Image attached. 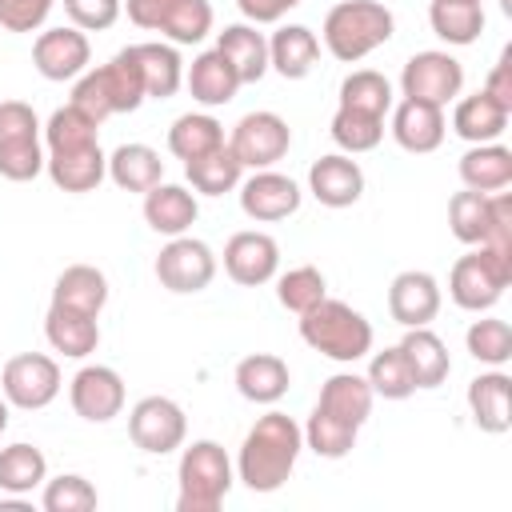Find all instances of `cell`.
Instances as JSON below:
<instances>
[{
    "label": "cell",
    "mask_w": 512,
    "mask_h": 512,
    "mask_svg": "<svg viewBox=\"0 0 512 512\" xmlns=\"http://www.w3.org/2000/svg\"><path fill=\"white\" fill-rule=\"evenodd\" d=\"M304 448V432L288 412H264L236 456V480H244L248 492H276L296 468V456Z\"/></svg>",
    "instance_id": "1"
},
{
    "label": "cell",
    "mask_w": 512,
    "mask_h": 512,
    "mask_svg": "<svg viewBox=\"0 0 512 512\" xmlns=\"http://www.w3.org/2000/svg\"><path fill=\"white\" fill-rule=\"evenodd\" d=\"M320 32H324V48L340 64H356L392 40L396 20L380 0H340L336 8H328Z\"/></svg>",
    "instance_id": "2"
},
{
    "label": "cell",
    "mask_w": 512,
    "mask_h": 512,
    "mask_svg": "<svg viewBox=\"0 0 512 512\" xmlns=\"http://www.w3.org/2000/svg\"><path fill=\"white\" fill-rule=\"evenodd\" d=\"M300 340L336 364H356L372 352V324L352 304L324 296L316 308L300 316Z\"/></svg>",
    "instance_id": "3"
},
{
    "label": "cell",
    "mask_w": 512,
    "mask_h": 512,
    "mask_svg": "<svg viewBox=\"0 0 512 512\" xmlns=\"http://www.w3.org/2000/svg\"><path fill=\"white\" fill-rule=\"evenodd\" d=\"M176 480H180V496H176L180 512H216L236 476L228 452L216 440H192L180 452Z\"/></svg>",
    "instance_id": "4"
},
{
    "label": "cell",
    "mask_w": 512,
    "mask_h": 512,
    "mask_svg": "<svg viewBox=\"0 0 512 512\" xmlns=\"http://www.w3.org/2000/svg\"><path fill=\"white\" fill-rule=\"evenodd\" d=\"M508 284H512V256H500L484 244H476V252L460 256L448 272V296L464 312H488L504 296Z\"/></svg>",
    "instance_id": "5"
},
{
    "label": "cell",
    "mask_w": 512,
    "mask_h": 512,
    "mask_svg": "<svg viewBox=\"0 0 512 512\" xmlns=\"http://www.w3.org/2000/svg\"><path fill=\"white\" fill-rule=\"evenodd\" d=\"M40 116L24 100H0V176L12 184L36 180L44 172Z\"/></svg>",
    "instance_id": "6"
},
{
    "label": "cell",
    "mask_w": 512,
    "mask_h": 512,
    "mask_svg": "<svg viewBox=\"0 0 512 512\" xmlns=\"http://www.w3.org/2000/svg\"><path fill=\"white\" fill-rule=\"evenodd\" d=\"M464 88V64L452 52L440 48H424L416 56H408L404 72H400V92L404 100H424V104H452Z\"/></svg>",
    "instance_id": "7"
},
{
    "label": "cell",
    "mask_w": 512,
    "mask_h": 512,
    "mask_svg": "<svg viewBox=\"0 0 512 512\" xmlns=\"http://www.w3.org/2000/svg\"><path fill=\"white\" fill-rule=\"evenodd\" d=\"M128 436L148 456H168L188 436V416L172 396H144L128 412Z\"/></svg>",
    "instance_id": "8"
},
{
    "label": "cell",
    "mask_w": 512,
    "mask_h": 512,
    "mask_svg": "<svg viewBox=\"0 0 512 512\" xmlns=\"http://www.w3.org/2000/svg\"><path fill=\"white\" fill-rule=\"evenodd\" d=\"M0 392L12 408L36 412L60 396V364L44 352H20L0 372Z\"/></svg>",
    "instance_id": "9"
},
{
    "label": "cell",
    "mask_w": 512,
    "mask_h": 512,
    "mask_svg": "<svg viewBox=\"0 0 512 512\" xmlns=\"http://www.w3.org/2000/svg\"><path fill=\"white\" fill-rule=\"evenodd\" d=\"M228 148H232V156H236L244 168L260 172V168H272L276 160L288 156V148H292V128H288V120L276 116V112H248V116L236 120V128H232V136H228Z\"/></svg>",
    "instance_id": "10"
},
{
    "label": "cell",
    "mask_w": 512,
    "mask_h": 512,
    "mask_svg": "<svg viewBox=\"0 0 512 512\" xmlns=\"http://www.w3.org/2000/svg\"><path fill=\"white\" fill-rule=\"evenodd\" d=\"M216 276V256L204 240L196 236H168V244L160 248L156 256V280L176 292V296H188V292H204Z\"/></svg>",
    "instance_id": "11"
},
{
    "label": "cell",
    "mask_w": 512,
    "mask_h": 512,
    "mask_svg": "<svg viewBox=\"0 0 512 512\" xmlns=\"http://www.w3.org/2000/svg\"><path fill=\"white\" fill-rule=\"evenodd\" d=\"M68 400L72 412L88 424H108L112 416L124 412V380L116 368L108 364H84L72 380H68Z\"/></svg>",
    "instance_id": "12"
},
{
    "label": "cell",
    "mask_w": 512,
    "mask_h": 512,
    "mask_svg": "<svg viewBox=\"0 0 512 512\" xmlns=\"http://www.w3.org/2000/svg\"><path fill=\"white\" fill-rule=\"evenodd\" d=\"M92 60V44L76 24H60V28H44L32 44V64L44 80H76L80 72H88Z\"/></svg>",
    "instance_id": "13"
},
{
    "label": "cell",
    "mask_w": 512,
    "mask_h": 512,
    "mask_svg": "<svg viewBox=\"0 0 512 512\" xmlns=\"http://www.w3.org/2000/svg\"><path fill=\"white\" fill-rule=\"evenodd\" d=\"M304 192L292 176L284 172H272V168H260L252 172L244 184H240V208L248 220H260V224H272V220H284L300 208Z\"/></svg>",
    "instance_id": "14"
},
{
    "label": "cell",
    "mask_w": 512,
    "mask_h": 512,
    "mask_svg": "<svg viewBox=\"0 0 512 512\" xmlns=\"http://www.w3.org/2000/svg\"><path fill=\"white\" fill-rule=\"evenodd\" d=\"M280 268V244L268 232H236L224 244V272L244 284V288H260L276 276Z\"/></svg>",
    "instance_id": "15"
},
{
    "label": "cell",
    "mask_w": 512,
    "mask_h": 512,
    "mask_svg": "<svg viewBox=\"0 0 512 512\" xmlns=\"http://www.w3.org/2000/svg\"><path fill=\"white\" fill-rule=\"evenodd\" d=\"M388 312L404 328L432 324L436 312H440V284H436V276L420 272V268H408V272L392 276V284H388Z\"/></svg>",
    "instance_id": "16"
},
{
    "label": "cell",
    "mask_w": 512,
    "mask_h": 512,
    "mask_svg": "<svg viewBox=\"0 0 512 512\" xmlns=\"http://www.w3.org/2000/svg\"><path fill=\"white\" fill-rule=\"evenodd\" d=\"M308 192L324 204V208H352L364 196V172L348 152H332L320 156L308 168Z\"/></svg>",
    "instance_id": "17"
},
{
    "label": "cell",
    "mask_w": 512,
    "mask_h": 512,
    "mask_svg": "<svg viewBox=\"0 0 512 512\" xmlns=\"http://www.w3.org/2000/svg\"><path fill=\"white\" fill-rule=\"evenodd\" d=\"M468 412H472L480 432L504 436L512 428V380H508V372L492 368V372L472 376L468 380Z\"/></svg>",
    "instance_id": "18"
},
{
    "label": "cell",
    "mask_w": 512,
    "mask_h": 512,
    "mask_svg": "<svg viewBox=\"0 0 512 512\" xmlns=\"http://www.w3.org/2000/svg\"><path fill=\"white\" fill-rule=\"evenodd\" d=\"M444 108L436 104H424V100H400L396 112H392V140L404 148V152H436L444 144Z\"/></svg>",
    "instance_id": "19"
},
{
    "label": "cell",
    "mask_w": 512,
    "mask_h": 512,
    "mask_svg": "<svg viewBox=\"0 0 512 512\" xmlns=\"http://www.w3.org/2000/svg\"><path fill=\"white\" fill-rule=\"evenodd\" d=\"M200 216V204L196 196L184 188V184H156L144 192V220L152 232L160 236H184Z\"/></svg>",
    "instance_id": "20"
},
{
    "label": "cell",
    "mask_w": 512,
    "mask_h": 512,
    "mask_svg": "<svg viewBox=\"0 0 512 512\" xmlns=\"http://www.w3.org/2000/svg\"><path fill=\"white\" fill-rule=\"evenodd\" d=\"M136 68H140V80H144V92L148 100H168L176 96V88L184 84V60L176 52V44H160V40H148V44H128Z\"/></svg>",
    "instance_id": "21"
},
{
    "label": "cell",
    "mask_w": 512,
    "mask_h": 512,
    "mask_svg": "<svg viewBox=\"0 0 512 512\" xmlns=\"http://www.w3.org/2000/svg\"><path fill=\"white\" fill-rule=\"evenodd\" d=\"M44 172L52 176V184L60 192H92L108 176V156L100 152V144L72 148V152H48Z\"/></svg>",
    "instance_id": "22"
},
{
    "label": "cell",
    "mask_w": 512,
    "mask_h": 512,
    "mask_svg": "<svg viewBox=\"0 0 512 512\" xmlns=\"http://www.w3.org/2000/svg\"><path fill=\"white\" fill-rule=\"evenodd\" d=\"M320 60V40L304 24H284L268 40V68H276L284 80H304Z\"/></svg>",
    "instance_id": "23"
},
{
    "label": "cell",
    "mask_w": 512,
    "mask_h": 512,
    "mask_svg": "<svg viewBox=\"0 0 512 512\" xmlns=\"http://www.w3.org/2000/svg\"><path fill=\"white\" fill-rule=\"evenodd\" d=\"M184 84L192 92V100H200L204 108H220V104H232L236 92H240V76L236 68L212 48V52H200L188 72H184Z\"/></svg>",
    "instance_id": "24"
},
{
    "label": "cell",
    "mask_w": 512,
    "mask_h": 512,
    "mask_svg": "<svg viewBox=\"0 0 512 512\" xmlns=\"http://www.w3.org/2000/svg\"><path fill=\"white\" fill-rule=\"evenodd\" d=\"M236 392L244 396V400H252V404H276L284 392H288V384H292V372H288V364L280 360V356H272V352H252V356H244L240 364H236Z\"/></svg>",
    "instance_id": "25"
},
{
    "label": "cell",
    "mask_w": 512,
    "mask_h": 512,
    "mask_svg": "<svg viewBox=\"0 0 512 512\" xmlns=\"http://www.w3.org/2000/svg\"><path fill=\"white\" fill-rule=\"evenodd\" d=\"M508 116L512 112L504 104H496L488 92H472V96L456 100V108H452V132L460 140H468V144H492V140L504 136Z\"/></svg>",
    "instance_id": "26"
},
{
    "label": "cell",
    "mask_w": 512,
    "mask_h": 512,
    "mask_svg": "<svg viewBox=\"0 0 512 512\" xmlns=\"http://www.w3.org/2000/svg\"><path fill=\"white\" fill-rule=\"evenodd\" d=\"M44 336H48V344H52L56 352H64L68 360H84V356L96 352V344H100V324H96V316H88V312L52 304L48 316H44Z\"/></svg>",
    "instance_id": "27"
},
{
    "label": "cell",
    "mask_w": 512,
    "mask_h": 512,
    "mask_svg": "<svg viewBox=\"0 0 512 512\" xmlns=\"http://www.w3.org/2000/svg\"><path fill=\"white\" fill-rule=\"evenodd\" d=\"M456 172H460V180H464V188H472V192H504L508 184H512V148H504V144H472L464 156H460V164H456Z\"/></svg>",
    "instance_id": "28"
},
{
    "label": "cell",
    "mask_w": 512,
    "mask_h": 512,
    "mask_svg": "<svg viewBox=\"0 0 512 512\" xmlns=\"http://www.w3.org/2000/svg\"><path fill=\"white\" fill-rule=\"evenodd\" d=\"M216 52L236 68L240 84H256L268 72V40L256 32V24H228L216 36Z\"/></svg>",
    "instance_id": "29"
},
{
    "label": "cell",
    "mask_w": 512,
    "mask_h": 512,
    "mask_svg": "<svg viewBox=\"0 0 512 512\" xmlns=\"http://www.w3.org/2000/svg\"><path fill=\"white\" fill-rule=\"evenodd\" d=\"M52 304L100 316L104 304H108V276L100 268H92V264H68L52 284Z\"/></svg>",
    "instance_id": "30"
},
{
    "label": "cell",
    "mask_w": 512,
    "mask_h": 512,
    "mask_svg": "<svg viewBox=\"0 0 512 512\" xmlns=\"http://www.w3.org/2000/svg\"><path fill=\"white\" fill-rule=\"evenodd\" d=\"M400 352H404V360H408V368L416 376V388H436L452 372V356H448L444 340L428 324L424 328H408L404 340H400Z\"/></svg>",
    "instance_id": "31"
},
{
    "label": "cell",
    "mask_w": 512,
    "mask_h": 512,
    "mask_svg": "<svg viewBox=\"0 0 512 512\" xmlns=\"http://www.w3.org/2000/svg\"><path fill=\"white\" fill-rule=\"evenodd\" d=\"M108 180L124 192H148L164 180V160L148 144H120L108 156Z\"/></svg>",
    "instance_id": "32"
},
{
    "label": "cell",
    "mask_w": 512,
    "mask_h": 512,
    "mask_svg": "<svg viewBox=\"0 0 512 512\" xmlns=\"http://www.w3.org/2000/svg\"><path fill=\"white\" fill-rule=\"evenodd\" d=\"M372 400H376V392H372V384H368L364 376H356V372H336V376L324 380L316 404H320L324 412H332V416H340V420H348V424L360 428V424L372 416Z\"/></svg>",
    "instance_id": "33"
},
{
    "label": "cell",
    "mask_w": 512,
    "mask_h": 512,
    "mask_svg": "<svg viewBox=\"0 0 512 512\" xmlns=\"http://www.w3.org/2000/svg\"><path fill=\"white\" fill-rule=\"evenodd\" d=\"M428 24L444 44H476L484 32V8L476 0H432L428 4Z\"/></svg>",
    "instance_id": "34"
},
{
    "label": "cell",
    "mask_w": 512,
    "mask_h": 512,
    "mask_svg": "<svg viewBox=\"0 0 512 512\" xmlns=\"http://www.w3.org/2000/svg\"><path fill=\"white\" fill-rule=\"evenodd\" d=\"M220 144H224V124L216 116H208V112H184L168 128V152L176 160H184V164L208 156Z\"/></svg>",
    "instance_id": "35"
},
{
    "label": "cell",
    "mask_w": 512,
    "mask_h": 512,
    "mask_svg": "<svg viewBox=\"0 0 512 512\" xmlns=\"http://www.w3.org/2000/svg\"><path fill=\"white\" fill-rule=\"evenodd\" d=\"M48 480V460L36 444H8L0 448V492L8 496H28Z\"/></svg>",
    "instance_id": "36"
},
{
    "label": "cell",
    "mask_w": 512,
    "mask_h": 512,
    "mask_svg": "<svg viewBox=\"0 0 512 512\" xmlns=\"http://www.w3.org/2000/svg\"><path fill=\"white\" fill-rule=\"evenodd\" d=\"M184 176H188V184H192L196 192H204V196H224V192L240 188L244 164L232 156V148H228V140H224V144L212 148L208 156L188 160V164H184Z\"/></svg>",
    "instance_id": "37"
},
{
    "label": "cell",
    "mask_w": 512,
    "mask_h": 512,
    "mask_svg": "<svg viewBox=\"0 0 512 512\" xmlns=\"http://www.w3.org/2000/svg\"><path fill=\"white\" fill-rule=\"evenodd\" d=\"M300 432H304V448H312L324 460H340V456H348L356 448V432L360 428L348 424V420H340V416H332V412H324L316 404L312 416H308V424Z\"/></svg>",
    "instance_id": "38"
},
{
    "label": "cell",
    "mask_w": 512,
    "mask_h": 512,
    "mask_svg": "<svg viewBox=\"0 0 512 512\" xmlns=\"http://www.w3.org/2000/svg\"><path fill=\"white\" fill-rule=\"evenodd\" d=\"M488 224H492V196L488 192L464 188V192H456L448 200V228H452V236L460 244H472V248L484 244Z\"/></svg>",
    "instance_id": "39"
},
{
    "label": "cell",
    "mask_w": 512,
    "mask_h": 512,
    "mask_svg": "<svg viewBox=\"0 0 512 512\" xmlns=\"http://www.w3.org/2000/svg\"><path fill=\"white\" fill-rule=\"evenodd\" d=\"M100 76H104V88H108V100H112V116L116 112H136L148 92H144V80H140V68L132 60L128 48H120L108 64H100Z\"/></svg>",
    "instance_id": "40"
},
{
    "label": "cell",
    "mask_w": 512,
    "mask_h": 512,
    "mask_svg": "<svg viewBox=\"0 0 512 512\" xmlns=\"http://www.w3.org/2000/svg\"><path fill=\"white\" fill-rule=\"evenodd\" d=\"M340 108H356V112H368V116H388L392 112V84H388V76H380L372 68L348 72L340 80Z\"/></svg>",
    "instance_id": "41"
},
{
    "label": "cell",
    "mask_w": 512,
    "mask_h": 512,
    "mask_svg": "<svg viewBox=\"0 0 512 512\" xmlns=\"http://www.w3.org/2000/svg\"><path fill=\"white\" fill-rule=\"evenodd\" d=\"M328 132H332L336 148L348 152V156L372 152L384 140V116H368V112H356V108H336Z\"/></svg>",
    "instance_id": "42"
},
{
    "label": "cell",
    "mask_w": 512,
    "mask_h": 512,
    "mask_svg": "<svg viewBox=\"0 0 512 512\" xmlns=\"http://www.w3.org/2000/svg\"><path fill=\"white\" fill-rule=\"evenodd\" d=\"M464 344H468V356L488 364V368H504L512 360V328H508V320H496V316L472 320L468 332H464Z\"/></svg>",
    "instance_id": "43"
},
{
    "label": "cell",
    "mask_w": 512,
    "mask_h": 512,
    "mask_svg": "<svg viewBox=\"0 0 512 512\" xmlns=\"http://www.w3.org/2000/svg\"><path fill=\"white\" fill-rule=\"evenodd\" d=\"M364 380H368V384H372V392H376V396H384V400H404V396H412V392H416V376H412V368H408V360H404L400 344H392V348L376 352V356H372V364H368V376H364Z\"/></svg>",
    "instance_id": "44"
},
{
    "label": "cell",
    "mask_w": 512,
    "mask_h": 512,
    "mask_svg": "<svg viewBox=\"0 0 512 512\" xmlns=\"http://www.w3.org/2000/svg\"><path fill=\"white\" fill-rule=\"evenodd\" d=\"M96 132H100V124H92L80 108L64 104V108H56V112L48 116V124H44V144H48V152H72V148L100 144Z\"/></svg>",
    "instance_id": "45"
},
{
    "label": "cell",
    "mask_w": 512,
    "mask_h": 512,
    "mask_svg": "<svg viewBox=\"0 0 512 512\" xmlns=\"http://www.w3.org/2000/svg\"><path fill=\"white\" fill-rule=\"evenodd\" d=\"M324 296H328L324 272H320V268H312V264L288 268V272L276 280V300H280L288 312H296V316H304L308 308H316Z\"/></svg>",
    "instance_id": "46"
},
{
    "label": "cell",
    "mask_w": 512,
    "mask_h": 512,
    "mask_svg": "<svg viewBox=\"0 0 512 512\" xmlns=\"http://www.w3.org/2000/svg\"><path fill=\"white\" fill-rule=\"evenodd\" d=\"M96 500H100L96 488L76 472H60L56 480H44V496H40L44 512H92Z\"/></svg>",
    "instance_id": "47"
},
{
    "label": "cell",
    "mask_w": 512,
    "mask_h": 512,
    "mask_svg": "<svg viewBox=\"0 0 512 512\" xmlns=\"http://www.w3.org/2000/svg\"><path fill=\"white\" fill-rule=\"evenodd\" d=\"M172 44H200L212 32V4L208 0H180L168 24L160 28Z\"/></svg>",
    "instance_id": "48"
},
{
    "label": "cell",
    "mask_w": 512,
    "mask_h": 512,
    "mask_svg": "<svg viewBox=\"0 0 512 512\" xmlns=\"http://www.w3.org/2000/svg\"><path fill=\"white\" fill-rule=\"evenodd\" d=\"M64 12L80 32H104L120 20L124 0H64Z\"/></svg>",
    "instance_id": "49"
},
{
    "label": "cell",
    "mask_w": 512,
    "mask_h": 512,
    "mask_svg": "<svg viewBox=\"0 0 512 512\" xmlns=\"http://www.w3.org/2000/svg\"><path fill=\"white\" fill-rule=\"evenodd\" d=\"M56 0H0V28L4 32H36L44 28Z\"/></svg>",
    "instance_id": "50"
},
{
    "label": "cell",
    "mask_w": 512,
    "mask_h": 512,
    "mask_svg": "<svg viewBox=\"0 0 512 512\" xmlns=\"http://www.w3.org/2000/svg\"><path fill=\"white\" fill-rule=\"evenodd\" d=\"M484 248L512 256V196L508 192H492V224H488Z\"/></svg>",
    "instance_id": "51"
},
{
    "label": "cell",
    "mask_w": 512,
    "mask_h": 512,
    "mask_svg": "<svg viewBox=\"0 0 512 512\" xmlns=\"http://www.w3.org/2000/svg\"><path fill=\"white\" fill-rule=\"evenodd\" d=\"M176 4H180V0H124L128 20H132L136 28H148V32H160V28L168 24V16L176 12Z\"/></svg>",
    "instance_id": "52"
},
{
    "label": "cell",
    "mask_w": 512,
    "mask_h": 512,
    "mask_svg": "<svg viewBox=\"0 0 512 512\" xmlns=\"http://www.w3.org/2000/svg\"><path fill=\"white\" fill-rule=\"evenodd\" d=\"M480 92H488L496 104H504L512 112V48L500 52V60L492 64V72H488V80H484Z\"/></svg>",
    "instance_id": "53"
},
{
    "label": "cell",
    "mask_w": 512,
    "mask_h": 512,
    "mask_svg": "<svg viewBox=\"0 0 512 512\" xmlns=\"http://www.w3.org/2000/svg\"><path fill=\"white\" fill-rule=\"evenodd\" d=\"M304 0H236V8L244 12L248 24H276L280 16H288L292 8H300Z\"/></svg>",
    "instance_id": "54"
},
{
    "label": "cell",
    "mask_w": 512,
    "mask_h": 512,
    "mask_svg": "<svg viewBox=\"0 0 512 512\" xmlns=\"http://www.w3.org/2000/svg\"><path fill=\"white\" fill-rule=\"evenodd\" d=\"M8 408H12V404H8V400H4V396H0V432H4V428H8Z\"/></svg>",
    "instance_id": "55"
},
{
    "label": "cell",
    "mask_w": 512,
    "mask_h": 512,
    "mask_svg": "<svg viewBox=\"0 0 512 512\" xmlns=\"http://www.w3.org/2000/svg\"><path fill=\"white\" fill-rule=\"evenodd\" d=\"M476 4H480V0H476Z\"/></svg>",
    "instance_id": "56"
}]
</instances>
